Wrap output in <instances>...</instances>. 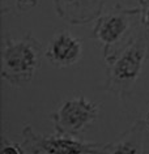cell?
I'll use <instances>...</instances> for the list:
<instances>
[{
    "mask_svg": "<svg viewBox=\"0 0 149 154\" xmlns=\"http://www.w3.org/2000/svg\"><path fill=\"white\" fill-rule=\"evenodd\" d=\"M99 115L97 103L79 95L63 102L55 112L51 114L55 132L62 136L77 137Z\"/></svg>",
    "mask_w": 149,
    "mask_h": 154,
    "instance_id": "cell-5",
    "label": "cell"
},
{
    "mask_svg": "<svg viewBox=\"0 0 149 154\" xmlns=\"http://www.w3.org/2000/svg\"><path fill=\"white\" fill-rule=\"evenodd\" d=\"M105 0H54L55 11L71 25H84L95 21L102 14Z\"/></svg>",
    "mask_w": 149,
    "mask_h": 154,
    "instance_id": "cell-7",
    "label": "cell"
},
{
    "mask_svg": "<svg viewBox=\"0 0 149 154\" xmlns=\"http://www.w3.org/2000/svg\"><path fill=\"white\" fill-rule=\"evenodd\" d=\"M0 154H25L24 146L17 144V142H9V141H3L2 150Z\"/></svg>",
    "mask_w": 149,
    "mask_h": 154,
    "instance_id": "cell-9",
    "label": "cell"
},
{
    "mask_svg": "<svg viewBox=\"0 0 149 154\" xmlns=\"http://www.w3.org/2000/svg\"><path fill=\"white\" fill-rule=\"evenodd\" d=\"M43 48L32 34L20 39L5 38L2 46V79L13 86H24L41 67Z\"/></svg>",
    "mask_w": 149,
    "mask_h": 154,
    "instance_id": "cell-2",
    "label": "cell"
},
{
    "mask_svg": "<svg viewBox=\"0 0 149 154\" xmlns=\"http://www.w3.org/2000/svg\"><path fill=\"white\" fill-rule=\"evenodd\" d=\"M140 13V8L116 4L95 20L92 37L102 45L106 61L116 55L137 33V25L141 24Z\"/></svg>",
    "mask_w": 149,
    "mask_h": 154,
    "instance_id": "cell-3",
    "label": "cell"
},
{
    "mask_svg": "<svg viewBox=\"0 0 149 154\" xmlns=\"http://www.w3.org/2000/svg\"><path fill=\"white\" fill-rule=\"evenodd\" d=\"M148 59L149 33L137 32L116 55L106 61L107 72L104 89L122 99L128 97Z\"/></svg>",
    "mask_w": 149,
    "mask_h": 154,
    "instance_id": "cell-1",
    "label": "cell"
},
{
    "mask_svg": "<svg viewBox=\"0 0 149 154\" xmlns=\"http://www.w3.org/2000/svg\"><path fill=\"white\" fill-rule=\"evenodd\" d=\"M140 2V22L144 28L149 29V0H139Z\"/></svg>",
    "mask_w": 149,
    "mask_h": 154,
    "instance_id": "cell-10",
    "label": "cell"
},
{
    "mask_svg": "<svg viewBox=\"0 0 149 154\" xmlns=\"http://www.w3.org/2000/svg\"><path fill=\"white\" fill-rule=\"evenodd\" d=\"M107 154H143V123L136 122L118 141L110 142Z\"/></svg>",
    "mask_w": 149,
    "mask_h": 154,
    "instance_id": "cell-8",
    "label": "cell"
},
{
    "mask_svg": "<svg viewBox=\"0 0 149 154\" xmlns=\"http://www.w3.org/2000/svg\"><path fill=\"white\" fill-rule=\"evenodd\" d=\"M24 146L30 154H107L109 144L80 141L62 134H39L30 125L22 129Z\"/></svg>",
    "mask_w": 149,
    "mask_h": 154,
    "instance_id": "cell-4",
    "label": "cell"
},
{
    "mask_svg": "<svg viewBox=\"0 0 149 154\" xmlns=\"http://www.w3.org/2000/svg\"><path fill=\"white\" fill-rule=\"evenodd\" d=\"M22 3H25V9H26V4H30V5H36V2L34 0H18V7L21 8V5H22Z\"/></svg>",
    "mask_w": 149,
    "mask_h": 154,
    "instance_id": "cell-11",
    "label": "cell"
},
{
    "mask_svg": "<svg viewBox=\"0 0 149 154\" xmlns=\"http://www.w3.org/2000/svg\"><path fill=\"white\" fill-rule=\"evenodd\" d=\"M45 56L56 68L75 65L82 57V41L72 35L68 30H63L50 41Z\"/></svg>",
    "mask_w": 149,
    "mask_h": 154,
    "instance_id": "cell-6",
    "label": "cell"
},
{
    "mask_svg": "<svg viewBox=\"0 0 149 154\" xmlns=\"http://www.w3.org/2000/svg\"><path fill=\"white\" fill-rule=\"evenodd\" d=\"M147 125L149 127V111H148V114H147Z\"/></svg>",
    "mask_w": 149,
    "mask_h": 154,
    "instance_id": "cell-12",
    "label": "cell"
}]
</instances>
